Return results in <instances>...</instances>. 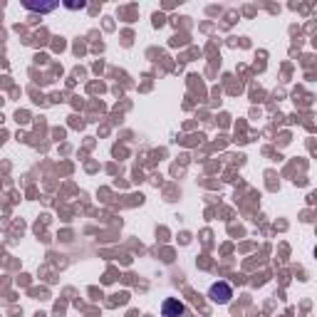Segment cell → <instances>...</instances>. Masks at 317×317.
I'll use <instances>...</instances> for the list:
<instances>
[{"instance_id": "obj_1", "label": "cell", "mask_w": 317, "mask_h": 317, "mask_svg": "<svg viewBox=\"0 0 317 317\" xmlns=\"http://www.w3.org/2000/svg\"><path fill=\"white\" fill-rule=\"evenodd\" d=\"M211 300L213 302H221V305H226L230 298H233V290H230V285H226V282H216L213 287H211Z\"/></svg>"}, {"instance_id": "obj_2", "label": "cell", "mask_w": 317, "mask_h": 317, "mask_svg": "<svg viewBox=\"0 0 317 317\" xmlns=\"http://www.w3.org/2000/svg\"><path fill=\"white\" fill-rule=\"evenodd\" d=\"M161 312H164V317H178V315L183 312V305H181L176 298H171V300H166V302H164Z\"/></svg>"}]
</instances>
